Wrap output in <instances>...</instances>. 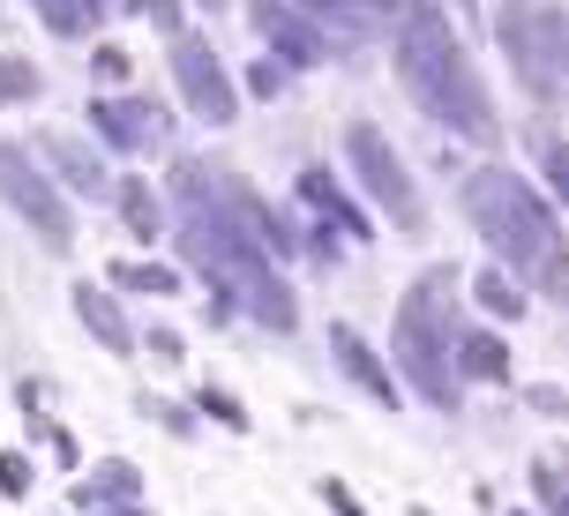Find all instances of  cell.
I'll return each instance as SVG.
<instances>
[{
    "label": "cell",
    "mask_w": 569,
    "mask_h": 516,
    "mask_svg": "<svg viewBox=\"0 0 569 516\" xmlns=\"http://www.w3.org/2000/svg\"><path fill=\"white\" fill-rule=\"evenodd\" d=\"M465 374H487V382H502V374H510L502 344H495V337H465Z\"/></svg>",
    "instance_id": "obj_18"
},
{
    "label": "cell",
    "mask_w": 569,
    "mask_h": 516,
    "mask_svg": "<svg viewBox=\"0 0 569 516\" xmlns=\"http://www.w3.org/2000/svg\"><path fill=\"white\" fill-rule=\"evenodd\" d=\"M300 8L330 16V30H338V38H375V30L390 23V0H300Z\"/></svg>",
    "instance_id": "obj_11"
},
{
    "label": "cell",
    "mask_w": 569,
    "mask_h": 516,
    "mask_svg": "<svg viewBox=\"0 0 569 516\" xmlns=\"http://www.w3.org/2000/svg\"><path fill=\"white\" fill-rule=\"evenodd\" d=\"M30 487V464L23 457H0V494H23Z\"/></svg>",
    "instance_id": "obj_23"
},
{
    "label": "cell",
    "mask_w": 569,
    "mask_h": 516,
    "mask_svg": "<svg viewBox=\"0 0 569 516\" xmlns=\"http://www.w3.org/2000/svg\"><path fill=\"white\" fill-rule=\"evenodd\" d=\"M532 479H540V502L562 516V479H555V464H532Z\"/></svg>",
    "instance_id": "obj_22"
},
{
    "label": "cell",
    "mask_w": 569,
    "mask_h": 516,
    "mask_svg": "<svg viewBox=\"0 0 569 516\" xmlns=\"http://www.w3.org/2000/svg\"><path fill=\"white\" fill-rule=\"evenodd\" d=\"M435 292H442V277H427V285L398 307V367L427 404L457 412V367L442 360V352H450V330L435 322Z\"/></svg>",
    "instance_id": "obj_4"
},
{
    "label": "cell",
    "mask_w": 569,
    "mask_h": 516,
    "mask_svg": "<svg viewBox=\"0 0 569 516\" xmlns=\"http://www.w3.org/2000/svg\"><path fill=\"white\" fill-rule=\"evenodd\" d=\"M322 494L338 502V516H360V502H352V494H345V487H322Z\"/></svg>",
    "instance_id": "obj_25"
},
{
    "label": "cell",
    "mask_w": 569,
    "mask_h": 516,
    "mask_svg": "<svg viewBox=\"0 0 569 516\" xmlns=\"http://www.w3.org/2000/svg\"><path fill=\"white\" fill-rule=\"evenodd\" d=\"M420 516H427V509H420Z\"/></svg>",
    "instance_id": "obj_26"
},
{
    "label": "cell",
    "mask_w": 569,
    "mask_h": 516,
    "mask_svg": "<svg viewBox=\"0 0 569 516\" xmlns=\"http://www.w3.org/2000/svg\"><path fill=\"white\" fill-rule=\"evenodd\" d=\"M390 53H398L405 90H412L435 120H450L457 135H495V105H487L480 68L457 45V30L442 23L435 0H398V38H390Z\"/></svg>",
    "instance_id": "obj_2"
},
{
    "label": "cell",
    "mask_w": 569,
    "mask_h": 516,
    "mask_svg": "<svg viewBox=\"0 0 569 516\" xmlns=\"http://www.w3.org/2000/svg\"><path fill=\"white\" fill-rule=\"evenodd\" d=\"M0 195L16 202V217H30V232H38L53 255H68V247H76V217H68V202L53 195V180L30 165V150L0 143Z\"/></svg>",
    "instance_id": "obj_6"
},
{
    "label": "cell",
    "mask_w": 569,
    "mask_h": 516,
    "mask_svg": "<svg viewBox=\"0 0 569 516\" xmlns=\"http://www.w3.org/2000/svg\"><path fill=\"white\" fill-rule=\"evenodd\" d=\"M76 315H83V330L106 352H136V337H128V322H120V307L106 300V292H90V285H76Z\"/></svg>",
    "instance_id": "obj_12"
},
{
    "label": "cell",
    "mask_w": 569,
    "mask_h": 516,
    "mask_svg": "<svg viewBox=\"0 0 569 516\" xmlns=\"http://www.w3.org/2000/svg\"><path fill=\"white\" fill-rule=\"evenodd\" d=\"M172 75H180V90H188L196 120L226 128V120L240 113V98H232V75L218 68V53H210L202 38H172Z\"/></svg>",
    "instance_id": "obj_8"
},
{
    "label": "cell",
    "mask_w": 569,
    "mask_h": 516,
    "mask_svg": "<svg viewBox=\"0 0 569 516\" xmlns=\"http://www.w3.org/2000/svg\"><path fill=\"white\" fill-rule=\"evenodd\" d=\"M330 344H338V360H345V367H352V374H360V382H368L375 397H382V404H398V389H390V374H382V367H375V360H368V344L352 337V330H330Z\"/></svg>",
    "instance_id": "obj_14"
},
{
    "label": "cell",
    "mask_w": 569,
    "mask_h": 516,
    "mask_svg": "<svg viewBox=\"0 0 569 516\" xmlns=\"http://www.w3.org/2000/svg\"><path fill=\"white\" fill-rule=\"evenodd\" d=\"M256 23H262V38H278V45H284V60H300V68H315V60H322V30L300 23L284 0H256Z\"/></svg>",
    "instance_id": "obj_9"
},
{
    "label": "cell",
    "mask_w": 569,
    "mask_h": 516,
    "mask_svg": "<svg viewBox=\"0 0 569 516\" xmlns=\"http://www.w3.org/2000/svg\"><path fill=\"white\" fill-rule=\"evenodd\" d=\"M142 113H150V105H128V98H98V105H90V120H98L120 150H150L158 143V120H142Z\"/></svg>",
    "instance_id": "obj_10"
},
{
    "label": "cell",
    "mask_w": 569,
    "mask_h": 516,
    "mask_svg": "<svg viewBox=\"0 0 569 516\" xmlns=\"http://www.w3.org/2000/svg\"><path fill=\"white\" fill-rule=\"evenodd\" d=\"M202 412H218L226 427H248V412H240V404H232L226 389H202Z\"/></svg>",
    "instance_id": "obj_21"
},
{
    "label": "cell",
    "mask_w": 569,
    "mask_h": 516,
    "mask_svg": "<svg viewBox=\"0 0 569 516\" xmlns=\"http://www.w3.org/2000/svg\"><path fill=\"white\" fill-rule=\"evenodd\" d=\"M345 158H352V172H360V188H368L390 217H398L405 232H420L427 225V202H420V188H412V172H405V158L390 150V135L375 128V120H352L345 128Z\"/></svg>",
    "instance_id": "obj_5"
},
{
    "label": "cell",
    "mask_w": 569,
    "mask_h": 516,
    "mask_svg": "<svg viewBox=\"0 0 569 516\" xmlns=\"http://www.w3.org/2000/svg\"><path fill=\"white\" fill-rule=\"evenodd\" d=\"M46 158H53L60 172H68V180H76V188H83V195H98V188H106V165H98V158H90L83 143H76V135H46Z\"/></svg>",
    "instance_id": "obj_13"
},
{
    "label": "cell",
    "mask_w": 569,
    "mask_h": 516,
    "mask_svg": "<svg viewBox=\"0 0 569 516\" xmlns=\"http://www.w3.org/2000/svg\"><path fill=\"white\" fill-rule=\"evenodd\" d=\"M113 277L128 292H158V300H166V292H180V277H172V270H158V262H120Z\"/></svg>",
    "instance_id": "obj_16"
},
{
    "label": "cell",
    "mask_w": 569,
    "mask_h": 516,
    "mask_svg": "<svg viewBox=\"0 0 569 516\" xmlns=\"http://www.w3.org/2000/svg\"><path fill=\"white\" fill-rule=\"evenodd\" d=\"M120 210H128V225H136L142 240H158V202H150V188H142V180H128V188H120Z\"/></svg>",
    "instance_id": "obj_17"
},
{
    "label": "cell",
    "mask_w": 569,
    "mask_h": 516,
    "mask_svg": "<svg viewBox=\"0 0 569 516\" xmlns=\"http://www.w3.org/2000/svg\"><path fill=\"white\" fill-rule=\"evenodd\" d=\"M480 300L495 307V315H517V307H525V292H517L502 270H495V277H480Z\"/></svg>",
    "instance_id": "obj_19"
},
{
    "label": "cell",
    "mask_w": 569,
    "mask_h": 516,
    "mask_svg": "<svg viewBox=\"0 0 569 516\" xmlns=\"http://www.w3.org/2000/svg\"><path fill=\"white\" fill-rule=\"evenodd\" d=\"M465 210L487 232V247L510 262V270H540L555 277V210H547L510 165H480L465 180Z\"/></svg>",
    "instance_id": "obj_3"
},
{
    "label": "cell",
    "mask_w": 569,
    "mask_h": 516,
    "mask_svg": "<svg viewBox=\"0 0 569 516\" xmlns=\"http://www.w3.org/2000/svg\"><path fill=\"white\" fill-rule=\"evenodd\" d=\"M8 90H23V98H30V90H38V75H30V68H0V98H8Z\"/></svg>",
    "instance_id": "obj_24"
},
{
    "label": "cell",
    "mask_w": 569,
    "mask_h": 516,
    "mask_svg": "<svg viewBox=\"0 0 569 516\" xmlns=\"http://www.w3.org/2000/svg\"><path fill=\"white\" fill-rule=\"evenodd\" d=\"M98 8H106V0H38V16H46L53 30H68V38H76V30H90V16H98Z\"/></svg>",
    "instance_id": "obj_15"
},
{
    "label": "cell",
    "mask_w": 569,
    "mask_h": 516,
    "mask_svg": "<svg viewBox=\"0 0 569 516\" xmlns=\"http://www.w3.org/2000/svg\"><path fill=\"white\" fill-rule=\"evenodd\" d=\"M180 240L210 270V285L232 292L256 322H270V330H292L300 322L292 285L270 270V247H284L292 232H278V217L248 188L218 180L210 165H180Z\"/></svg>",
    "instance_id": "obj_1"
},
{
    "label": "cell",
    "mask_w": 569,
    "mask_h": 516,
    "mask_svg": "<svg viewBox=\"0 0 569 516\" xmlns=\"http://www.w3.org/2000/svg\"><path fill=\"white\" fill-rule=\"evenodd\" d=\"M502 45H510L517 75L540 90V98H555V83H562V68H555V53H562V16L547 0H510L502 8Z\"/></svg>",
    "instance_id": "obj_7"
},
{
    "label": "cell",
    "mask_w": 569,
    "mask_h": 516,
    "mask_svg": "<svg viewBox=\"0 0 569 516\" xmlns=\"http://www.w3.org/2000/svg\"><path fill=\"white\" fill-rule=\"evenodd\" d=\"M106 494H136V472H128V464H106V479L83 487V502H106Z\"/></svg>",
    "instance_id": "obj_20"
}]
</instances>
